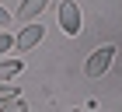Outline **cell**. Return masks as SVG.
Wrapping results in <instances>:
<instances>
[{
	"label": "cell",
	"mask_w": 122,
	"mask_h": 112,
	"mask_svg": "<svg viewBox=\"0 0 122 112\" xmlns=\"http://www.w3.org/2000/svg\"><path fill=\"white\" fill-rule=\"evenodd\" d=\"M18 102V84H4L0 81V105H10Z\"/></svg>",
	"instance_id": "6"
},
{
	"label": "cell",
	"mask_w": 122,
	"mask_h": 112,
	"mask_svg": "<svg viewBox=\"0 0 122 112\" xmlns=\"http://www.w3.org/2000/svg\"><path fill=\"white\" fill-rule=\"evenodd\" d=\"M59 28H63L70 39L80 35V28H84V18H80V7H77V0H63L59 4Z\"/></svg>",
	"instance_id": "1"
},
{
	"label": "cell",
	"mask_w": 122,
	"mask_h": 112,
	"mask_svg": "<svg viewBox=\"0 0 122 112\" xmlns=\"http://www.w3.org/2000/svg\"><path fill=\"white\" fill-rule=\"evenodd\" d=\"M21 70H25V60H4L0 63V81H14Z\"/></svg>",
	"instance_id": "5"
},
{
	"label": "cell",
	"mask_w": 122,
	"mask_h": 112,
	"mask_svg": "<svg viewBox=\"0 0 122 112\" xmlns=\"http://www.w3.org/2000/svg\"><path fill=\"white\" fill-rule=\"evenodd\" d=\"M46 4H49V0H25V4L18 7V21H31L35 14L46 11Z\"/></svg>",
	"instance_id": "4"
},
{
	"label": "cell",
	"mask_w": 122,
	"mask_h": 112,
	"mask_svg": "<svg viewBox=\"0 0 122 112\" xmlns=\"http://www.w3.org/2000/svg\"><path fill=\"white\" fill-rule=\"evenodd\" d=\"M7 25H10V11L0 7V28H7Z\"/></svg>",
	"instance_id": "8"
},
{
	"label": "cell",
	"mask_w": 122,
	"mask_h": 112,
	"mask_svg": "<svg viewBox=\"0 0 122 112\" xmlns=\"http://www.w3.org/2000/svg\"><path fill=\"white\" fill-rule=\"evenodd\" d=\"M10 49H14V35L0 32V56H4V53H10Z\"/></svg>",
	"instance_id": "7"
},
{
	"label": "cell",
	"mask_w": 122,
	"mask_h": 112,
	"mask_svg": "<svg viewBox=\"0 0 122 112\" xmlns=\"http://www.w3.org/2000/svg\"><path fill=\"white\" fill-rule=\"evenodd\" d=\"M42 39H46V25H28V28H21V32H18L14 46H18V53H31Z\"/></svg>",
	"instance_id": "3"
},
{
	"label": "cell",
	"mask_w": 122,
	"mask_h": 112,
	"mask_svg": "<svg viewBox=\"0 0 122 112\" xmlns=\"http://www.w3.org/2000/svg\"><path fill=\"white\" fill-rule=\"evenodd\" d=\"M112 60H115V46H101V49H94L91 56H87V77H101L108 67H112Z\"/></svg>",
	"instance_id": "2"
}]
</instances>
